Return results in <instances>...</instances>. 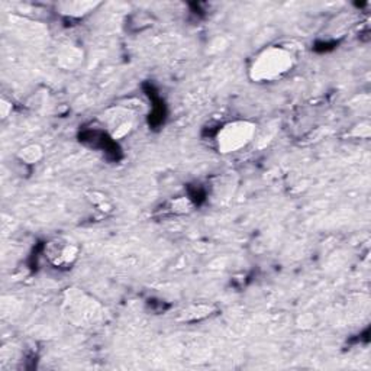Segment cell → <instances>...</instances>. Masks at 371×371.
Wrapping results in <instances>:
<instances>
[{
	"label": "cell",
	"instance_id": "5",
	"mask_svg": "<svg viewBox=\"0 0 371 371\" xmlns=\"http://www.w3.org/2000/svg\"><path fill=\"white\" fill-rule=\"evenodd\" d=\"M42 155H44L42 148L35 144L23 147L18 154L19 160L25 162V164H37V162L42 158Z\"/></svg>",
	"mask_w": 371,
	"mask_h": 371
},
{
	"label": "cell",
	"instance_id": "6",
	"mask_svg": "<svg viewBox=\"0 0 371 371\" xmlns=\"http://www.w3.org/2000/svg\"><path fill=\"white\" fill-rule=\"evenodd\" d=\"M9 110H12V105L8 103V102L4 99V100H2V105H0V112H2V118H4V119L8 118Z\"/></svg>",
	"mask_w": 371,
	"mask_h": 371
},
{
	"label": "cell",
	"instance_id": "1",
	"mask_svg": "<svg viewBox=\"0 0 371 371\" xmlns=\"http://www.w3.org/2000/svg\"><path fill=\"white\" fill-rule=\"evenodd\" d=\"M296 65V56L282 45H270L254 57L248 74L255 83H271L283 79Z\"/></svg>",
	"mask_w": 371,
	"mask_h": 371
},
{
	"label": "cell",
	"instance_id": "4",
	"mask_svg": "<svg viewBox=\"0 0 371 371\" xmlns=\"http://www.w3.org/2000/svg\"><path fill=\"white\" fill-rule=\"evenodd\" d=\"M96 6H98V4H93V2H65V4H61L58 8H60L61 13H64L67 16L82 18V16L90 13L91 11H95Z\"/></svg>",
	"mask_w": 371,
	"mask_h": 371
},
{
	"label": "cell",
	"instance_id": "2",
	"mask_svg": "<svg viewBox=\"0 0 371 371\" xmlns=\"http://www.w3.org/2000/svg\"><path fill=\"white\" fill-rule=\"evenodd\" d=\"M255 131H257V128L248 121H234L225 124L216 135L219 152L232 154L245 148L252 141Z\"/></svg>",
	"mask_w": 371,
	"mask_h": 371
},
{
	"label": "cell",
	"instance_id": "3",
	"mask_svg": "<svg viewBox=\"0 0 371 371\" xmlns=\"http://www.w3.org/2000/svg\"><path fill=\"white\" fill-rule=\"evenodd\" d=\"M79 247L74 242L64 238H56L50 241L45 248L46 260L57 268H67L73 266L79 259Z\"/></svg>",
	"mask_w": 371,
	"mask_h": 371
}]
</instances>
